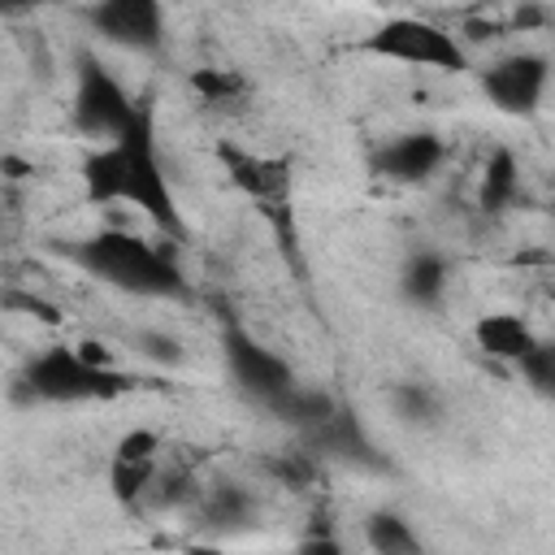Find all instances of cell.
<instances>
[{
  "label": "cell",
  "instance_id": "6da1fadb",
  "mask_svg": "<svg viewBox=\"0 0 555 555\" xmlns=\"http://www.w3.org/2000/svg\"><path fill=\"white\" fill-rule=\"evenodd\" d=\"M82 199L104 208V204H130L143 212L165 238L182 243L186 221L173 199L165 160L156 152V130H152V108L143 104L139 117L108 143H95L82 156Z\"/></svg>",
  "mask_w": 555,
  "mask_h": 555
},
{
  "label": "cell",
  "instance_id": "7a4b0ae2",
  "mask_svg": "<svg viewBox=\"0 0 555 555\" xmlns=\"http://www.w3.org/2000/svg\"><path fill=\"white\" fill-rule=\"evenodd\" d=\"M61 256L82 269L91 282L134 295V299H191V282L169 247H156L130 230H95L87 238H74L61 247Z\"/></svg>",
  "mask_w": 555,
  "mask_h": 555
},
{
  "label": "cell",
  "instance_id": "3957f363",
  "mask_svg": "<svg viewBox=\"0 0 555 555\" xmlns=\"http://www.w3.org/2000/svg\"><path fill=\"white\" fill-rule=\"evenodd\" d=\"M134 386L139 382L130 373H121L113 360L100 364V360L82 356L78 343H52L17 369L9 395L22 408H35V403H69L74 408V403H113V399L130 395Z\"/></svg>",
  "mask_w": 555,
  "mask_h": 555
},
{
  "label": "cell",
  "instance_id": "277c9868",
  "mask_svg": "<svg viewBox=\"0 0 555 555\" xmlns=\"http://www.w3.org/2000/svg\"><path fill=\"white\" fill-rule=\"evenodd\" d=\"M139 108L143 104L121 87V78L91 48H78V56H74L69 126L82 139H91V143H108V139H117L139 117Z\"/></svg>",
  "mask_w": 555,
  "mask_h": 555
},
{
  "label": "cell",
  "instance_id": "5b68a950",
  "mask_svg": "<svg viewBox=\"0 0 555 555\" xmlns=\"http://www.w3.org/2000/svg\"><path fill=\"white\" fill-rule=\"evenodd\" d=\"M360 52L395 61V65L442 69V74H464L468 69L464 43L451 30H442V26L425 22V17H386V22H377L360 39Z\"/></svg>",
  "mask_w": 555,
  "mask_h": 555
},
{
  "label": "cell",
  "instance_id": "8992f818",
  "mask_svg": "<svg viewBox=\"0 0 555 555\" xmlns=\"http://www.w3.org/2000/svg\"><path fill=\"white\" fill-rule=\"evenodd\" d=\"M221 351H225V373H230L234 390H238L247 403H256L260 412H269V408L299 382L295 369H291L278 351H269L260 338H251V334L238 330V325H225Z\"/></svg>",
  "mask_w": 555,
  "mask_h": 555
},
{
  "label": "cell",
  "instance_id": "52a82bcc",
  "mask_svg": "<svg viewBox=\"0 0 555 555\" xmlns=\"http://www.w3.org/2000/svg\"><path fill=\"white\" fill-rule=\"evenodd\" d=\"M546 82H551L546 52H525V48L494 56L481 69V78H477L486 104H494L507 117H533L538 104H542V95H546Z\"/></svg>",
  "mask_w": 555,
  "mask_h": 555
},
{
  "label": "cell",
  "instance_id": "ba28073f",
  "mask_svg": "<svg viewBox=\"0 0 555 555\" xmlns=\"http://www.w3.org/2000/svg\"><path fill=\"white\" fill-rule=\"evenodd\" d=\"M87 26L126 52L156 56L165 48V4L160 0H91L82 9Z\"/></svg>",
  "mask_w": 555,
  "mask_h": 555
},
{
  "label": "cell",
  "instance_id": "9c48e42d",
  "mask_svg": "<svg viewBox=\"0 0 555 555\" xmlns=\"http://www.w3.org/2000/svg\"><path fill=\"white\" fill-rule=\"evenodd\" d=\"M217 160H221V169H225V178L247 195V199H256L264 212H282L286 217V208H291V160H282V156H260V152H247V147H238V143H217Z\"/></svg>",
  "mask_w": 555,
  "mask_h": 555
},
{
  "label": "cell",
  "instance_id": "30bf717a",
  "mask_svg": "<svg viewBox=\"0 0 555 555\" xmlns=\"http://www.w3.org/2000/svg\"><path fill=\"white\" fill-rule=\"evenodd\" d=\"M447 160V139L434 134V130H403V134H390L373 156H369V169L382 178V182H399V186H421L429 182Z\"/></svg>",
  "mask_w": 555,
  "mask_h": 555
},
{
  "label": "cell",
  "instance_id": "8fae6325",
  "mask_svg": "<svg viewBox=\"0 0 555 555\" xmlns=\"http://www.w3.org/2000/svg\"><path fill=\"white\" fill-rule=\"evenodd\" d=\"M165 455V438L156 429H126L108 455V490L121 507L139 512L152 477H156V464Z\"/></svg>",
  "mask_w": 555,
  "mask_h": 555
},
{
  "label": "cell",
  "instance_id": "7c38bea8",
  "mask_svg": "<svg viewBox=\"0 0 555 555\" xmlns=\"http://www.w3.org/2000/svg\"><path fill=\"white\" fill-rule=\"evenodd\" d=\"M299 447H308L317 460H338V464H356V468H386V460L373 451L360 416L351 408H334L321 425L299 434Z\"/></svg>",
  "mask_w": 555,
  "mask_h": 555
},
{
  "label": "cell",
  "instance_id": "4fadbf2b",
  "mask_svg": "<svg viewBox=\"0 0 555 555\" xmlns=\"http://www.w3.org/2000/svg\"><path fill=\"white\" fill-rule=\"evenodd\" d=\"M191 516H195V525L208 529V533H234V529L251 525V516H256V494H251L247 486L221 477V481L199 486V494H195V503H191Z\"/></svg>",
  "mask_w": 555,
  "mask_h": 555
},
{
  "label": "cell",
  "instance_id": "5bb4252c",
  "mask_svg": "<svg viewBox=\"0 0 555 555\" xmlns=\"http://www.w3.org/2000/svg\"><path fill=\"white\" fill-rule=\"evenodd\" d=\"M447 286H451V264H447L442 251L421 247L399 269V295L412 308H438L447 299Z\"/></svg>",
  "mask_w": 555,
  "mask_h": 555
},
{
  "label": "cell",
  "instance_id": "9a60e30c",
  "mask_svg": "<svg viewBox=\"0 0 555 555\" xmlns=\"http://www.w3.org/2000/svg\"><path fill=\"white\" fill-rule=\"evenodd\" d=\"M533 325L520 317V312H486L477 325H473V343L481 356L490 360H503V364H516L529 347H533Z\"/></svg>",
  "mask_w": 555,
  "mask_h": 555
},
{
  "label": "cell",
  "instance_id": "2e32d148",
  "mask_svg": "<svg viewBox=\"0 0 555 555\" xmlns=\"http://www.w3.org/2000/svg\"><path fill=\"white\" fill-rule=\"evenodd\" d=\"M338 408V399L330 395V390H321V386H304V382H295L273 408H269V416L273 421H282V425H291V429H312V425H321L330 412Z\"/></svg>",
  "mask_w": 555,
  "mask_h": 555
},
{
  "label": "cell",
  "instance_id": "e0dca14e",
  "mask_svg": "<svg viewBox=\"0 0 555 555\" xmlns=\"http://www.w3.org/2000/svg\"><path fill=\"white\" fill-rule=\"evenodd\" d=\"M191 91L208 104V108H247V95H251V82L238 74V69H225V65H204V69H191Z\"/></svg>",
  "mask_w": 555,
  "mask_h": 555
},
{
  "label": "cell",
  "instance_id": "ac0fdd59",
  "mask_svg": "<svg viewBox=\"0 0 555 555\" xmlns=\"http://www.w3.org/2000/svg\"><path fill=\"white\" fill-rule=\"evenodd\" d=\"M481 208L486 212H507L516 199H520V165L507 147H494L490 160H486V173H481V191H477Z\"/></svg>",
  "mask_w": 555,
  "mask_h": 555
},
{
  "label": "cell",
  "instance_id": "d6986e66",
  "mask_svg": "<svg viewBox=\"0 0 555 555\" xmlns=\"http://www.w3.org/2000/svg\"><path fill=\"white\" fill-rule=\"evenodd\" d=\"M386 403H390V412H395L408 429H429V425H438V416H442V399H438V390L425 386V382H395V386L386 390Z\"/></svg>",
  "mask_w": 555,
  "mask_h": 555
},
{
  "label": "cell",
  "instance_id": "ffe728a7",
  "mask_svg": "<svg viewBox=\"0 0 555 555\" xmlns=\"http://www.w3.org/2000/svg\"><path fill=\"white\" fill-rule=\"evenodd\" d=\"M364 542H369V551H382V555H421V533L390 507L369 512Z\"/></svg>",
  "mask_w": 555,
  "mask_h": 555
},
{
  "label": "cell",
  "instance_id": "44dd1931",
  "mask_svg": "<svg viewBox=\"0 0 555 555\" xmlns=\"http://www.w3.org/2000/svg\"><path fill=\"white\" fill-rule=\"evenodd\" d=\"M264 473H269L278 486H286V490H308V486L317 481V473H321V460H317L308 447H291V451L269 455V460H264Z\"/></svg>",
  "mask_w": 555,
  "mask_h": 555
},
{
  "label": "cell",
  "instance_id": "7402d4cb",
  "mask_svg": "<svg viewBox=\"0 0 555 555\" xmlns=\"http://www.w3.org/2000/svg\"><path fill=\"white\" fill-rule=\"evenodd\" d=\"M516 373L525 377V386H529L533 395L551 399V395H555V343L538 334V338H533V347L516 360Z\"/></svg>",
  "mask_w": 555,
  "mask_h": 555
},
{
  "label": "cell",
  "instance_id": "603a6c76",
  "mask_svg": "<svg viewBox=\"0 0 555 555\" xmlns=\"http://www.w3.org/2000/svg\"><path fill=\"white\" fill-rule=\"evenodd\" d=\"M134 347L143 351V356H152V360H160V364H178L182 360V343L173 338V334H139L134 338Z\"/></svg>",
  "mask_w": 555,
  "mask_h": 555
},
{
  "label": "cell",
  "instance_id": "cb8c5ba5",
  "mask_svg": "<svg viewBox=\"0 0 555 555\" xmlns=\"http://www.w3.org/2000/svg\"><path fill=\"white\" fill-rule=\"evenodd\" d=\"M9 304L22 308V312H30V317H39V321H61V312L48 299H39V295H9Z\"/></svg>",
  "mask_w": 555,
  "mask_h": 555
},
{
  "label": "cell",
  "instance_id": "d4e9b609",
  "mask_svg": "<svg viewBox=\"0 0 555 555\" xmlns=\"http://www.w3.org/2000/svg\"><path fill=\"white\" fill-rule=\"evenodd\" d=\"M43 0H0V17H22L30 9H39Z\"/></svg>",
  "mask_w": 555,
  "mask_h": 555
},
{
  "label": "cell",
  "instance_id": "484cf974",
  "mask_svg": "<svg viewBox=\"0 0 555 555\" xmlns=\"http://www.w3.org/2000/svg\"><path fill=\"white\" fill-rule=\"evenodd\" d=\"M542 22H546V13H542V9H516V17H512V26H520V30L542 26Z\"/></svg>",
  "mask_w": 555,
  "mask_h": 555
}]
</instances>
